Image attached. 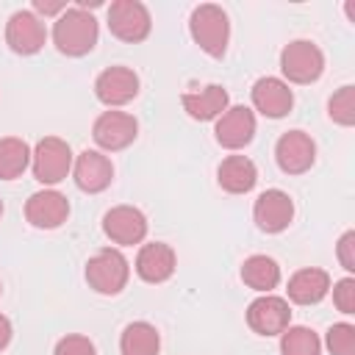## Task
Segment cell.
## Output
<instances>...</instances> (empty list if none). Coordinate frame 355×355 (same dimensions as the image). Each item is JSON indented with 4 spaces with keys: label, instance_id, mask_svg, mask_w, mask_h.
<instances>
[{
    "label": "cell",
    "instance_id": "cell-10",
    "mask_svg": "<svg viewBox=\"0 0 355 355\" xmlns=\"http://www.w3.org/2000/svg\"><path fill=\"white\" fill-rule=\"evenodd\" d=\"M275 158L286 175H302L316 161V144L305 130H288L277 139Z\"/></svg>",
    "mask_w": 355,
    "mask_h": 355
},
{
    "label": "cell",
    "instance_id": "cell-22",
    "mask_svg": "<svg viewBox=\"0 0 355 355\" xmlns=\"http://www.w3.org/2000/svg\"><path fill=\"white\" fill-rule=\"evenodd\" d=\"M241 280L261 291V294H269L272 288H277L280 283V266L275 258L269 255H250L244 263H241Z\"/></svg>",
    "mask_w": 355,
    "mask_h": 355
},
{
    "label": "cell",
    "instance_id": "cell-15",
    "mask_svg": "<svg viewBox=\"0 0 355 355\" xmlns=\"http://www.w3.org/2000/svg\"><path fill=\"white\" fill-rule=\"evenodd\" d=\"M103 230L114 244H141L147 236V216L133 205H116L103 216Z\"/></svg>",
    "mask_w": 355,
    "mask_h": 355
},
{
    "label": "cell",
    "instance_id": "cell-13",
    "mask_svg": "<svg viewBox=\"0 0 355 355\" xmlns=\"http://www.w3.org/2000/svg\"><path fill=\"white\" fill-rule=\"evenodd\" d=\"M72 178L75 186L80 191L89 194H100L111 186L114 180V164L108 155H103L100 150H83L75 161H72Z\"/></svg>",
    "mask_w": 355,
    "mask_h": 355
},
{
    "label": "cell",
    "instance_id": "cell-24",
    "mask_svg": "<svg viewBox=\"0 0 355 355\" xmlns=\"http://www.w3.org/2000/svg\"><path fill=\"white\" fill-rule=\"evenodd\" d=\"M31 164V147L19 136L0 139V180L19 178Z\"/></svg>",
    "mask_w": 355,
    "mask_h": 355
},
{
    "label": "cell",
    "instance_id": "cell-23",
    "mask_svg": "<svg viewBox=\"0 0 355 355\" xmlns=\"http://www.w3.org/2000/svg\"><path fill=\"white\" fill-rule=\"evenodd\" d=\"M122 355H158L161 336L150 322H130L119 336Z\"/></svg>",
    "mask_w": 355,
    "mask_h": 355
},
{
    "label": "cell",
    "instance_id": "cell-28",
    "mask_svg": "<svg viewBox=\"0 0 355 355\" xmlns=\"http://www.w3.org/2000/svg\"><path fill=\"white\" fill-rule=\"evenodd\" d=\"M53 355H97V349H94V344H92L86 336L72 333V336H64V338L55 344Z\"/></svg>",
    "mask_w": 355,
    "mask_h": 355
},
{
    "label": "cell",
    "instance_id": "cell-5",
    "mask_svg": "<svg viewBox=\"0 0 355 355\" xmlns=\"http://www.w3.org/2000/svg\"><path fill=\"white\" fill-rule=\"evenodd\" d=\"M280 69L288 83H313L324 72V53L308 39H294L280 53Z\"/></svg>",
    "mask_w": 355,
    "mask_h": 355
},
{
    "label": "cell",
    "instance_id": "cell-21",
    "mask_svg": "<svg viewBox=\"0 0 355 355\" xmlns=\"http://www.w3.org/2000/svg\"><path fill=\"white\" fill-rule=\"evenodd\" d=\"M216 180L227 194H247L258 180V169L247 155H227L216 169Z\"/></svg>",
    "mask_w": 355,
    "mask_h": 355
},
{
    "label": "cell",
    "instance_id": "cell-9",
    "mask_svg": "<svg viewBox=\"0 0 355 355\" xmlns=\"http://www.w3.org/2000/svg\"><path fill=\"white\" fill-rule=\"evenodd\" d=\"M291 322V308L283 297L261 294L247 308V324L258 336H280Z\"/></svg>",
    "mask_w": 355,
    "mask_h": 355
},
{
    "label": "cell",
    "instance_id": "cell-11",
    "mask_svg": "<svg viewBox=\"0 0 355 355\" xmlns=\"http://www.w3.org/2000/svg\"><path fill=\"white\" fill-rule=\"evenodd\" d=\"M252 219L263 233H280L294 219V202L283 189H266L252 205Z\"/></svg>",
    "mask_w": 355,
    "mask_h": 355
},
{
    "label": "cell",
    "instance_id": "cell-3",
    "mask_svg": "<svg viewBox=\"0 0 355 355\" xmlns=\"http://www.w3.org/2000/svg\"><path fill=\"white\" fill-rule=\"evenodd\" d=\"M128 277H130L128 258L114 247H105L86 261V283L97 294H105V297L119 294L128 286Z\"/></svg>",
    "mask_w": 355,
    "mask_h": 355
},
{
    "label": "cell",
    "instance_id": "cell-17",
    "mask_svg": "<svg viewBox=\"0 0 355 355\" xmlns=\"http://www.w3.org/2000/svg\"><path fill=\"white\" fill-rule=\"evenodd\" d=\"M252 105H255V111H261L263 116L280 119V116H286V114L291 111L294 94H291V89H288L286 80L266 75V78H258L255 86H252Z\"/></svg>",
    "mask_w": 355,
    "mask_h": 355
},
{
    "label": "cell",
    "instance_id": "cell-1",
    "mask_svg": "<svg viewBox=\"0 0 355 355\" xmlns=\"http://www.w3.org/2000/svg\"><path fill=\"white\" fill-rule=\"evenodd\" d=\"M97 36H100V25L94 14L80 6L61 11L53 22V44L58 47V53L72 55V58L92 53L97 44Z\"/></svg>",
    "mask_w": 355,
    "mask_h": 355
},
{
    "label": "cell",
    "instance_id": "cell-34",
    "mask_svg": "<svg viewBox=\"0 0 355 355\" xmlns=\"http://www.w3.org/2000/svg\"><path fill=\"white\" fill-rule=\"evenodd\" d=\"M0 294H3V283H0Z\"/></svg>",
    "mask_w": 355,
    "mask_h": 355
},
{
    "label": "cell",
    "instance_id": "cell-16",
    "mask_svg": "<svg viewBox=\"0 0 355 355\" xmlns=\"http://www.w3.org/2000/svg\"><path fill=\"white\" fill-rule=\"evenodd\" d=\"M255 114L247 108V105H227V111L216 119V128H214V136L222 147L227 150H241L252 141L255 136Z\"/></svg>",
    "mask_w": 355,
    "mask_h": 355
},
{
    "label": "cell",
    "instance_id": "cell-25",
    "mask_svg": "<svg viewBox=\"0 0 355 355\" xmlns=\"http://www.w3.org/2000/svg\"><path fill=\"white\" fill-rule=\"evenodd\" d=\"M280 352L283 355H319L322 341L311 327H286L280 333Z\"/></svg>",
    "mask_w": 355,
    "mask_h": 355
},
{
    "label": "cell",
    "instance_id": "cell-18",
    "mask_svg": "<svg viewBox=\"0 0 355 355\" xmlns=\"http://www.w3.org/2000/svg\"><path fill=\"white\" fill-rule=\"evenodd\" d=\"M175 266H178L175 250L169 244H164V241H150L136 255V275L144 283H164V280H169Z\"/></svg>",
    "mask_w": 355,
    "mask_h": 355
},
{
    "label": "cell",
    "instance_id": "cell-12",
    "mask_svg": "<svg viewBox=\"0 0 355 355\" xmlns=\"http://www.w3.org/2000/svg\"><path fill=\"white\" fill-rule=\"evenodd\" d=\"M94 94L103 105L116 108L139 94V75L130 67H108L94 80Z\"/></svg>",
    "mask_w": 355,
    "mask_h": 355
},
{
    "label": "cell",
    "instance_id": "cell-31",
    "mask_svg": "<svg viewBox=\"0 0 355 355\" xmlns=\"http://www.w3.org/2000/svg\"><path fill=\"white\" fill-rule=\"evenodd\" d=\"M44 14V17H58L61 11H67V3L58 0V3H44V0H33V14Z\"/></svg>",
    "mask_w": 355,
    "mask_h": 355
},
{
    "label": "cell",
    "instance_id": "cell-29",
    "mask_svg": "<svg viewBox=\"0 0 355 355\" xmlns=\"http://www.w3.org/2000/svg\"><path fill=\"white\" fill-rule=\"evenodd\" d=\"M333 302L341 313H355V280L352 277H344L333 286Z\"/></svg>",
    "mask_w": 355,
    "mask_h": 355
},
{
    "label": "cell",
    "instance_id": "cell-32",
    "mask_svg": "<svg viewBox=\"0 0 355 355\" xmlns=\"http://www.w3.org/2000/svg\"><path fill=\"white\" fill-rule=\"evenodd\" d=\"M11 336H14V330H11V322H8V316H3L0 313V352L11 344Z\"/></svg>",
    "mask_w": 355,
    "mask_h": 355
},
{
    "label": "cell",
    "instance_id": "cell-6",
    "mask_svg": "<svg viewBox=\"0 0 355 355\" xmlns=\"http://www.w3.org/2000/svg\"><path fill=\"white\" fill-rule=\"evenodd\" d=\"M153 19L144 3L139 0H114L108 6V31L122 42H144L150 36Z\"/></svg>",
    "mask_w": 355,
    "mask_h": 355
},
{
    "label": "cell",
    "instance_id": "cell-30",
    "mask_svg": "<svg viewBox=\"0 0 355 355\" xmlns=\"http://www.w3.org/2000/svg\"><path fill=\"white\" fill-rule=\"evenodd\" d=\"M338 261L347 272H355V230H347L341 239H338Z\"/></svg>",
    "mask_w": 355,
    "mask_h": 355
},
{
    "label": "cell",
    "instance_id": "cell-8",
    "mask_svg": "<svg viewBox=\"0 0 355 355\" xmlns=\"http://www.w3.org/2000/svg\"><path fill=\"white\" fill-rule=\"evenodd\" d=\"M44 39H47V31H44V22L39 19V14L22 8V11H14L6 22V44L17 53V55H33L44 47Z\"/></svg>",
    "mask_w": 355,
    "mask_h": 355
},
{
    "label": "cell",
    "instance_id": "cell-7",
    "mask_svg": "<svg viewBox=\"0 0 355 355\" xmlns=\"http://www.w3.org/2000/svg\"><path fill=\"white\" fill-rule=\"evenodd\" d=\"M92 136H94L97 147L116 153L136 141L139 122L133 114H125V111H103L92 125Z\"/></svg>",
    "mask_w": 355,
    "mask_h": 355
},
{
    "label": "cell",
    "instance_id": "cell-14",
    "mask_svg": "<svg viewBox=\"0 0 355 355\" xmlns=\"http://www.w3.org/2000/svg\"><path fill=\"white\" fill-rule=\"evenodd\" d=\"M67 216H69V200L55 189L36 191L25 202V219L39 230H55L67 222Z\"/></svg>",
    "mask_w": 355,
    "mask_h": 355
},
{
    "label": "cell",
    "instance_id": "cell-26",
    "mask_svg": "<svg viewBox=\"0 0 355 355\" xmlns=\"http://www.w3.org/2000/svg\"><path fill=\"white\" fill-rule=\"evenodd\" d=\"M327 114H330L333 122L349 128V125L355 122V86H341V89L330 97Z\"/></svg>",
    "mask_w": 355,
    "mask_h": 355
},
{
    "label": "cell",
    "instance_id": "cell-2",
    "mask_svg": "<svg viewBox=\"0 0 355 355\" xmlns=\"http://www.w3.org/2000/svg\"><path fill=\"white\" fill-rule=\"evenodd\" d=\"M189 31L194 44H200V50L211 58H222L227 50V39H230V22L227 14L222 11V6L214 3H202L191 11L189 17Z\"/></svg>",
    "mask_w": 355,
    "mask_h": 355
},
{
    "label": "cell",
    "instance_id": "cell-20",
    "mask_svg": "<svg viewBox=\"0 0 355 355\" xmlns=\"http://www.w3.org/2000/svg\"><path fill=\"white\" fill-rule=\"evenodd\" d=\"M327 291H330V275L316 266L300 269L288 280V300L297 305H316L327 297Z\"/></svg>",
    "mask_w": 355,
    "mask_h": 355
},
{
    "label": "cell",
    "instance_id": "cell-19",
    "mask_svg": "<svg viewBox=\"0 0 355 355\" xmlns=\"http://www.w3.org/2000/svg\"><path fill=\"white\" fill-rule=\"evenodd\" d=\"M180 103H183V111L191 119L208 122V119H219L227 111L230 97H227V92L219 83H208L200 92H183L180 94Z\"/></svg>",
    "mask_w": 355,
    "mask_h": 355
},
{
    "label": "cell",
    "instance_id": "cell-27",
    "mask_svg": "<svg viewBox=\"0 0 355 355\" xmlns=\"http://www.w3.org/2000/svg\"><path fill=\"white\" fill-rule=\"evenodd\" d=\"M324 344H327L330 355H355V324H349V322L330 324Z\"/></svg>",
    "mask_w": 355,
    "mask_h": 355
},
{
    "label": "cell",
    "instance_id": "cell-4",
    "mask_svg": "<svg viewBox=\"0 0 355 355\" xmlns=\"http://www.w3.org/2000/svg\"><path fill=\"white\" fill-rule=\"evenodd\" d=\"M31 164H33V178L39 183L55 186L72 172V150L64 139L44 136L36 141V147L31 153Z\"/></svg>",
    "mask_w": 355,
    "mask_h": 355
},
{
    "label": "cell",
    "instance_id": "cell-33",
    "mask_svg": "<svg viewBox=\"0 0 355 355\" xmlns=\"http://www.w3.org/2000/svg\"><path fill=\"white\" fill-rule=\"evenodd\" d=\"M0 216H3V200H0Z\"/></svg>",
    "mask_w": 355,
    "mask_h": 355
}]
</instances>
